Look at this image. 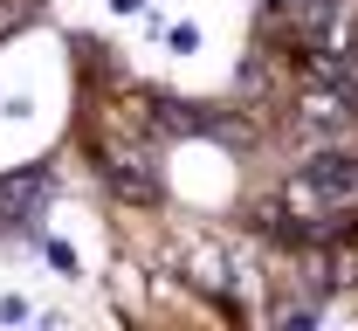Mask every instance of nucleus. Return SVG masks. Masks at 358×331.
I'll return each mask as SVG.
<instances>
[{"label": "nucleus", "instance_id": "obj_1", "mask_svg": "<svg viewBox=\"0 0 358 331\" xmlns=\"http://www.w3.org/2000/svg\"><path fill=\"white\" fill-rule=\"evenodd\" d=\"M42 193H48V180H42V173L0 180V221H7V228H28V221H35V207H42Z\"/></svg>", "mask_w": 358, "mask_h": 331}, {"label": "nucleus", "instance_id": "obj_2", "mask_svg": "<svg viewBox=\"0 0 358 331\" xmlns=\"http://www.w3.org/2000/svg\"><path fill=\"white\" fill-rule=\"evenodd\" d=\"M289 14H296V28H303L310 42H331L338 21H345V0H289Z\"/></svg>", "mask_w": 358, "mask_h": 331}, {"label": "nucleus", "instance_id": "obj_3", "mask_svg": "<svg viewBox=\"0 0 358 331\" xmlns=\"http://www.w3.org/2000/svg\"><path fill=\"white\" fill-rule=\"evenodd\" d=\"M0 228H7V221H0Z\"/></svg>", "mask_w": 358, "mask_h": 331}, {"label": "nucleus", "instance_id": "obj_4", "mask_svg": "<svg viewBox=\"0 0 358 331\" xmlns=\"http://www.w3.org/2000/svg\"><path fill=\"white\" fill-rule=\"evenodd\" d=\"M282 7H289V0H282Z\"/></svg>", "mask_w": 358, "mask_h": 331}]
</instances>
